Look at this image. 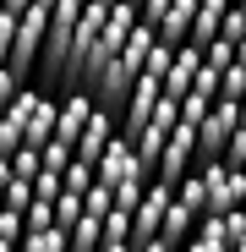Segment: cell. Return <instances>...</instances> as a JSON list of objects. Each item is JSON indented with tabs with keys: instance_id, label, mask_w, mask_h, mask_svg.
Here are the masks:
<instances>
[{
	"instance_id": "obj_13",
	"label": "cell",
	"mask_w": 246,
	"mask_h": 252,
	"mask_svg": "<svg viewBox=\"0 0 246 252\" xmlns=\"http://www.w3.org/2000/svg\"><path fill=\"white\" fill-rule=\"evenodd\" d=\"M17 252H66V230H27L22 241H17Z\"/></svg>"
},
{
	"instance_id": "obj_5",
	"label": "cell",
	"mask_w": 246,
	"mask_h": 252,
	"mask_svg": "<svg viewBox=\"0 0 246 252\" xmlns=\"http://www.w3.org/2000/svg\"><path fill=\"white\" fill-rule=\"evenodd\" d=\"M137 170H142V164H137V148L115 132V143H109V148L99 154V164H93V181H99V187H120V181L137 176ZM148 176H153V170H148Z\"/></svg>"
},
{
	"instance_id": "obj_25",
	"label": "cell",
	"mask_w": 246,
	"mask_h": 252,
	"mask_svg": "<svg viewBox=\"0 0 246 252\" xmlns=\"http://www.w3.org/2000/svg\"><path fill=\"white\" fill-rule=\"evenodd\" d=\"M219 38H230V44H241V38H246V17H241V6H230V11H224Z\"/></svg>"
},
{
	"instance_id": "obj_30",
	"label": "cell",
	"mask_w": 246,
	"mask_h": 252,
	"mask_svg": "<svg viewBox=\"0 0 246 252\" xmlns=\"http://www.w3.org/2000/svg\"><path fill=\"white\" fill-rule=\"evenodd\" d=\"M27 6H33V0H0V11H6V17H22Z\"/></svg>"
},
{
	"instance_id": "obj_41",
	"label": "cell",
	"mask_w": 246,
	"mask_h": 252,
	"mask_svg": "<svg viewBox=\"0 0 246 252\" xmlns=\"http://www.w3.org/2000/svg\"><path fill=\"white\" fill-rule=\"evenodd\" d=\"M0 208H6V197H0Z\"/></svg>"
},
{
	"instance_id": "obj_32",
	"label": "cell",
	"mask_w": 246,
	"mask_h": 252,
	"mask_svg": "<svg viewBox=\"0 0 246 252\" xmlns=\"http://www.w3.org/2000/svg\"><path fill=\"white\" fill-rule=\"evenodd\" d=\"M99 252H137L132 241H99Z\"/></svg>"
},
{
	"instance_id": "obj_27",
	"label": "cell",
	"mask_w": 246,
	"mask_h": 252,
	"mask_svg": "<svg viewBox=\"0 0 246 252\" xmlns=\"http://www.w3.org/2000/svg\"><path fill=\"white\" fill-rule=\"evenodd\" d=\"M197 94H208V99H219V71L214 66H197V82H191Z\"/></svg>"
},
{
	"instance_id": "obj_29",
	"label": "cell",
	"mask_w": 246,
	"mask_h": 252,
	"mask_svg": "<svg viewBox=\"0 0 246 252\" xmlns=\"http://www.w3.org/2000/svg\"><path fill=\"white\" fill-rule=\"evenodd\" d=\"M11 33H17V17L0 11V66H6V50H11Z\"/></svg>"
},
{
	"instance_id": "obj_17",
	"label": "cell",
	"mask_w": 246,
	"mask_h": 252,
	"mask_svg": "<svg viewBox=\"0 0 246 252\" xmlns=\"http://www.w3.org/2000/svg\"><path fill=\"white\" fill-rule=\"evenodd\" d=\"M77 220H82V197L77 192H60L55 197V230H71Z\"/></svg>"
},
{
	"instance_id": "obj_10",
	"label": "cell",
	"mask_w": 246,
	"mask_h": 252,
	"mask_svg": "<svg viewBox=\"0 0 246 252\" xmlns=\"http://www.w3.org/2000/svg\"><path fill=\"white\" fill-rule=\"evenodd\" d=\"M50 137H55V99L44 94V99L33 104V121H27V132H22V143H27V148H44Z\"/></svg>"
},
{
	"instance_id": "obj_23",
	"label": "cell",
	"mask_w": 246,
	"mask_h": 252,
	"mask_svg": "<svg viewBox=\"0 0 246 252\" xmlns=\"http://www.w3.org/2000/svg\"><path fill=\"white\" fill-rule=\"evenodd\" d=\"M246 94V66H224V77H219V99H241Z\"/></svg>"
},
{
	"instance_id": "obj_33",
	"label": "cell",
	"mask_w": 246,
	"mask_h": 252,
	"mask_svg": "<svg viewBox=\"0 0 246 252\" xmlns=\"http://www.w3.org/2000/svg\"><path fill=\"white\" fill-rule=\"evenodd\" d=\"M11 181V154H0V187Z\"/></svg>"
},
{
	"instance_id": "obj_21",
	"label": "cell",
	"mask_w": 246,
	"mask_h": 252,
	"mask_svg": "<svg viewBox=\"0 0 246 252\" xmlns=\"http://www.w3.org/2000/svg\"><path fill=\"white\" fill-rule=\"evenodd\" d=\"M104 241H132V214L109 208V214H104Z\"/></svg>"
},
{
	"instance_id": "obj_3",
	"label": "cell",
	"mask_w": 246,
	"mask_h": 252,
	"mask_svg": "<svg viewBox=\"0 0 246 252\" xmlns=\"http://www.w3.org/2000/svg\"><path fill=\"white\" fill-rule=\"evenodd\" d=\"M191 159H197V126H181V121H175V132L164 137V148H159V159H153V176L175 187V181L191 170Z\"/></svg>"
},
{
	"instance_id": "obj_31",
	"label": "cell",
	"mask_w": 246,
	"mask_h": 252,
	"mask_svg": "<svg viewBox=\"0 0 246 252\" xmlns=\"http://www.w3.org/2000/svg\"><path fill=\"white\" fill-rule=\"evenodd\" d=\"M181 252H224V247H208V241H197V236H191V241H181Z\"/></svg>"
},
{
	"instance_id": "obj_37",
	"label": "cell",
	"mask_w": 246,
	"mask_h": 252,
	"mask_svg": "<svg viewBox=\"0 0 246 252\" xmlns=\"http://www.w3.org/2000/svg\"><path fill=\"white\" fill-rule=\"evenodd\" d=\"M66 252H99V247H66Z\"/></svg>"
},
{
	"instance_id": "obj_39",
	"label": "cell",
	"mask_w": 246,
	"mask_h": 252,
	"mask_svg": "<svg viewBox=\"0 0 246 252\" xmlns=\"http://www.w3.org/2000/svg\"><path fill=\"white\" fill-rule=\"evenodd\" d=\"M235 6H241V17H246V0H235Z\"/></svg>"
},
{
	"instance_id": "obj_12",
	"label": "cell",
	"mask_w": 246,
	"mask_h": 252,
	"mask_svg": "<svg viewBox=\"0 0 246 252\" xmlns=\"http://www.w3.org/2000/svg\"><path fill=\"white\" fill-rule=\"evenodd\" d=\"M104 241V220L99 214H82L71 230H66V247H99Z\"/></svg>"
},
{
	"instance_id": "obj_28",
	"label": "cell",
	"mask_w": 246,
	"mask_h": 252,
	"mask_svg": "<svg viewBox=\"0 0 246 252\" xmlns=\"http://www.w3.org/2000/svg\"><path fill=\"white\" fill-rule=\"evenodd\" d=\"M0 236H6V241H22V214H17V208H0Z\"/></svg>"
},
{
	"instance_id": "obj_22",
	"label": "cell",
	"mask_w": 246,
	"mask_h": 252,
	"mask_svg": "<svg viewBox=\"0 0 246 252\" xmlns=\"http://www.w3.org/2000/svg\"><path fill=\"white\" fill-rule=\"evenodd\" d=\"M11 176H27V181L38 176V148H27V143L11 148Z\"/></svg>"
},
{
	"instance_id": "obj_18",
	"label": "cell",
	"mask_w": 246,
	"mask_h": 252,
	"mask_svg": "<svg viewBox=\"0 0 246 252\" xmlns=\"http://www.w3.org/2000/svg\"><path fill=\"white\" fill-rule=\"evenodd\" d=\"M208 110H214V99L191 88V94L181 99V126H202V115H208Z\"/></svg>"
},
{
	"instance_id": "obj_43",
	"label": "cell",
	"mask_w": 246,
	"mask_h": 252,
	"mask_svg": "<svg viewBox=\"0 0 246 252\" xmlns=\"http://www.w3.org/2000/svg\"><path fill=\"white\" fill-rule=\"evenodd\" d=\"M241 214H246V203H241Z\"/></svg>"
},
{
	"instance_id": "obj_16",
	"label": "cell",
	"mask_w": 246,
	"mask_h": 252,
	"mask_svg": "<svg viewBox=\"0 0 246 252\" xmlns=\"http://www.w3.org/2000/svg\"><path fill=\"white\" fill-rule=\"evenodd\" d=\"M170 61H175V44H159V38H153V50H148V61H142V77H159V82H164Z\"/></svg>"
},
{
	"instance_id": "obj_24",
	"label": "cell",
	"mask_w": 246,
	"mask_h": 252,
	"mask_svg": "<svg viewBox=\"0 0 246 252\" xmlns=\"http://www.w3.org/2000/svg\"><path fill=\"white\" fill-rule=\"evenodd\" d=\"M33 197L55 203V197H60V170H38V176H33Z\"/></svg>"
},
{
	"instance_id": "obj_38",
	"label": "cell",
	"mask_w": 246,
	"mask_h": 252,
	"mask_svg": "<svg viewBox=\"0 0 246 252\" xmlns=\"http://www.w3.org/2000/svg\"><path fill=\"white\" fill-rule=\"evenodd\" d=\"M230 252H246V236H241V241H235V247H230Z\"/></svg>"
},
{
	"instance_id": "obj_20",
	"label": "cell",
	"mask_w": 246,
	"mask_h": 252,
	"mask_svg": "<svg viewBox=\"0 0 246 252\" xmlns=\"http://www.w3.org/2000/svg\"><path fill=\"white\" fill-rule=\"evenodd\" d=\"M219 164H230V170H246V126H235V132H230V143H224Z\"/></svg>"
},
{
	"instance_id": "obj_4",
	"label": "cell",
	"mask_w": 246,
	"mask_h": 252,
	"mask_svg": "<svg viewBox=\"0 0 246 252\" xmlns=\"http://www.w3.org/2000/svg\"><path fill=\"white\" fill-rule=\"evenodd\" d=\"M93 94L88 88H71L66 99H55V143H66V148H77V137H82V126L93 121Z\"/></svg>"
},
{
	"instance_id": "obj_44",
	"label": "cell",
	"mask_w": 246,
	"mask_h": 252,
	"mask_svg": "<svg viewBox=\"0 0 246 252\" xmlns=\"http://www.w3.org/2000/svg\"><path fill=\"white\" fill-rule=\"evenodd\" d=\"M137 6H142V0H137Z\"/></svg>"
},
{
	"instance_id": "obj_26",
	"label": "cell",
	"mask_w": 246,
	"mask_h": 252,
	"mask_svg": "<svg viewBox=\"0 0 246 252\" xmlns=\"http://www.w3.org/2000/svg\"><path fill=\"white\" fill-rule=\"evenodd\" d=\"M22 82H27V77H17L11 66H0V110H6V104L17 99V88H22Z\"/></svg>"
},
{
	"instance_id": "obj_7",
	"label": "cell",
	"mask_w": 246,
	"mask_h": 252,
	"mask_svg": "<svg viewBox=\"0 0 246 252\" xmlns=\"http://www.w3.org/2000/svg\"><path fill=\"white\" fill-rule=\"evenodd\" d=\"M115 126H120V121H115L109 110H93V121L82 126V137H77V148H71V154H77V159H88V164H99V154L115 143Z\"/></svg>"
},
{
	"instance_id": "obj_42",
	"label": "cell",
	"mask_w": 246,
	"mask_h": 252,
	"mask_svg": "<svg viewBox=\"0 0 246 252\" xmlns=\"http://www.w3.org/2000/svg\"><path fill=\"white\" fill-rule=\"evenodd\" d=\"M104 6H115V0H104Z\"/></svg>"
},
{
	"instance_id": "obj_14",
	"label": "cell",
	"mask_w": 246,
	"mask_h": 252,
	"mask_svg": "<svg viewBox=\"0 0 246 252\" xmlns=\"http://www.w3.org/2000/svg\"><path fill=\"white\" fill-rule=\"evenodd\" d=\"M88 187H93V164L71 154V164H66V170H60V192H77V197H82V192H88Z\"/></svg>"
},
{
	"instance_id": "obj_35",
	"label": "cell",
	"mask_w": 246,
	"mask_h": 252,
	"mask_svg": "<svg viewBox=\"0 0 246 252\" xmlns=\"http://www.w3.org/2000/svg\"><path fill=\"white\" fill-rule=\"evenodd\" d=\"M235 66H246V38H241V44H235Z\"/></svg>"
},
{
	"instance_id": "obj_36",
	"label": "cell",
	"mask_w": 246,
	"mask_h": 252,
	"mask_svg": "<svg viewBox=\"0 0 246 252\" xmlns=\"http://www.w3.org/2000/svg\"><path fill=\"white\" fill-rule=\"evenodd\" d=\"M235 110H241V126H246V94H241V99H235Z\"/></svg>"
},
{
	"instance_id": "obj_1",
	"label": "cell",
	"mask_w": 246,
	"mask_h": 252,
	"mask_svg": "<svg viewBox=\"0 0 246 252\" xmlns=\"http://www.w3.org/2000/svg\"><path fill=\"white\" fill-rule=\"evenodd\" d=\"M202 170V192H208V214H230V208L246 203V170H230V164H197Z\"/></svg>"
},
{
	"instance_id": "obj_2",
	"label": "cell",
	"mask_w": 246,
	"mask_h": 252,
	"mask_svg": "<svg viewBox=\"0 0 246 252\" xmlns=\"http://www.w3.org/2000/svg\"><path fill=\"white\" fill-rule=\"evenodd\" d=\"M175 203V187L170 181H148V192H142V203L132 208V247H142V241H153L159 236V225H164V208Z\"/></svg>"
},
{
	"instance_id": "obj_8",
	"label": "cell",
	"mask_w": 246,
	"mask_h": 252,
	"mask_svg": "<svg viewBox=\"0 0 246 252\" xmlns=\"http://www.w3.org/2000/svg\"><path fill=\"white\" fill-rule=\"evenodd\" d=\"M191 17H197V0H170L164 6V17L153 22V33H159V44H186V33H191Z\"/></svg>"
},
{
	"instance_id": "obj_9",
	"label": "cell",
	"mask_w": 246,
	"mask_h": 252,
	"mask_svg": "<svg viewBox=\"0 0 246 252\" xmlns=\"http://www.w3.org/2000/svg\"><path fill=\"white\" fill-rule=\"evenodd\" d=\"M235 6V0H197V17H191V33H186V44H208V38H219V22H224V11Z\"/></svg>"
},
{
	"instance_id": "obj_34",
	"label": "cell",
	"mask_w": 246,
	"mask_h": 252,
	"mask_svg": "<svg viewBox=\"0 0 246 252\" xmlns=\"http://www.w3.org/2000/svg\"><path fill=\"white\" fill-rule=\"evenodd\" d=\"M137 252H175V247H164V241H142Z\"/></svg>"
},
{
	"instance_id": "obj_40",
	"label": "cell",
	"mask_w": 246,
	"mask_h": 252,
	"mask_svg": "<svg viewBox=\"0 0 246 252\" xmlns=\"http://www.w3.org/2000/svg\"><path fill=\"white\" fill-rule=\"evenodd\" d=\"M38 6H55V0H38Z\"/></svg>"
},
{
	"instance_id": "obj_6",
	"label": "cell",
	"mask_w": 246,
	"mask_h": 252,
	"mask_svg": "<svg viewBox=\"0 0 246 252\" xmlns=\"http://www.w3.org/2000/svg\"><path fill=\"white\" fill-rule=\"evenodd\" d=\"M197 66H202V50L197 44H181L175 50V61H170V71H164V82H159V88H164V99H186L191 94V82H197Z\"/></svg>"
},
{
	"instance_id": "obj_15",
	"label": "cell",
	"mask_w": 246,
	"mask_h": 252,
	"mask_svg": "<svg viewBox=\"0 0 246 252\" xmlns=\"http://www.w3.org/2000/svg\"><path fill=\"white\" fill-rule=\"evenodd\" d=\"M202 66H214L224 77V66H235V44L230 38H208V44H202Z\"/></svg>"
},
{
	"instance_id": "obj_19",
	"label": "cell",
	"mask_w": 246,
	"mask_h": 252,
	"mask_svg": "<svg viewBox=\"0 0 246 252\" xmlns=\"http://www.w3.org/2000/svg\"><path fill=\"white\" fill-rule=\"evenodd\" d=\"M0 197H6V208H17V214H22V208L33 203V181H27V176H11L6 187H0Z\"/></svg>"
},
{
	"instance_id": "obj_11",
	"label": "cell",
	"mask_w": 246,
	"mask_h": 252,
	"mask_svg": "<svg viewBox=\"0 0 246 252\" xmlns=\"http://www.w3.org/2000/svg\"><path fill=\"white\" fill-rule=\"evenodd\" d=\"M175 203H186L191 214H208V192H202V170H186L175 181Z\"/></svg>"
}]
</instances>
